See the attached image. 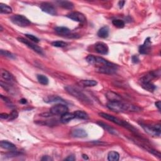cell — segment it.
Instances as JSON below:
<instances>
[{"instance_id":"1","label":"cell","mask_w":161,"mask_h":161,"mask_svg":"<svg viewBox=\"0 0 161 161\" xmlns=\"http://www.w3.org/2000/svg\"><path fill=\"white\" fill-rule=\"evenodd\" d=\"M107 107L111 111L116 113L122 112H140L142 109L138 106L130 104V103H124L122 101H110L107 104Z\"/></svg>"},{"instance_id":"2","label":"cell","mask_w":161,"mask_h":161,"mask_svg":"<svg viewBox=\"0 0 161 161\" xmlns=\"http://www.w3.org/2000/svg\"><path fill=\"white\" fill-rule=\"evenodd\" d=\"M65 89L69 94H71L74 98H77L80 101L85 103V104H92L91 100L85 94L81 92L80 90L77 89L76 88H74L71 86H68L65 88Z\"/></svg>"},{"instance_id":"3","label":"cell","mask_w":161,"mask_h":161,"mask_svg":"<svg viewBox=\"0 0 161 161\" xmlns=\"http://www.w3.org/2000/svg\"><path fill=\"white\" fill-rule=\"evenodd\" d=\"M99 115H100L101 117L105 118L106 120H108L111 121V122L115 123V124L123 127L125 128H127V129L130 130L131 131H135V129L131 125H130L129 123H127V122L123 121L120 119H119L114 116H112V115L107 114L105 113H99Z\"/></svg>"},{"instance_id":"4","label":"cell","mask_w":161,"mask_h":161,"mask_svg":"<svg viewBox=\"0 0 161 161\" xmlns=\"http://www.w3.org/2000/svg\"><path fill=\"white\" fill-rule=\"evenodd\" d=\"M10 20L14 24L21 27H27L28 25H30L31 23L29 20L25 16L22 15H15L12 16Z\"/></svg>"},{"instance_id":"5","label":"cell","mask_w":161,"mask_h":161,"mask_svg":"<svg viewBox=\"0 0 161 161\" xmlns=\"http://www.w3.org/2000/svg\"><path fill=\"white\" fill-rule=\"evenodd\" d=\"M67 112H68L67 106L63 103L52 106L50 110V113L53 115H63Z\"/></svg>"},{"instance_id":"6","label":"cell","mask_w":161,"mask_h":161,"mask_svg":"<svg viewBox=\"0 0 161 161\" xmlns=\"http://www.w3.org/2000/svg\"><path fill=\"white\" fill-rule=\"evenodd\" d=\"M142 127L144 130L149 135H151L152 136H157V137H160V125H156L154 126L142 125Z\"/></svg>"},{"instance_id":"7","label":"cell","mask_w":161,"mask_h":161,"mask_svg":"<svg viewBox=\"0 0 161 161\" xmlns=\"http://www.w3.org/2000/svg\"><path fill=\"white\" fill-rule=\"evenodd\" d=\"M18 41H20V42L25 44V45H27L28 47L30 48L31 49H32L33 51H35L37 53H39V54L42 55V56L44 54L42 49L39 46H38V45H37L36 44L30 42V41H28L27 39H25L22 38V37H19V38H18Z\"/></svg>"},{"instance_id":"8","label":"cell","mask_w":161,"mask_h":161,"mask_svg":"<svg viewBox=\"0 0 161 161\" xmlns=\"http://www.w3.org/2000/svg\"><path fill=\"white\" fill-rule=\"evenodd\" d=\"M67 17L73 20V21L80 23H84L86 21V18L84 15L77 11L72 12V13L68 14Z\"/></svg>"},{"instance_id":"9","label":"cell","mask_w":161,"mask_h":161,"mask_svg":"<svg viewBox=\"0 0 161 161\" xmlns=\"http://www.w3.org/2000/svg\"><path fill=\"white\" fill-rule=\"evenodd\" d=\"M40 9L44 12L51 15H56L57 13L56 8L49 3H42L40 5Z\"/></svg>"},{"instance_id":"10","label":"cell","mask_w":161,"mask_h":161,"mask_svg":"<svg viewBox=\"0 0 161 161\" xmlns=\"http://www.w3.org/2000/svg\"><path fill=\"white\" fill-rule=\"evenodd\" d=\"M151 41L149 37H148L147 39L144 42L143 44L140 45L139 47V52L141 54H148L151 51Z\"/></svg>"},{"instance_id":"11","label":"cell","mask_w":161,"mask_h":161,"mask_svg":"<svg viewBox=\"0 0 161 161\" xmlns=\"http://www.w3.org/2000/svg\"><path fill=\"white\" fill-rule=\"evenodd\" d=\"M96 51L102 55H106L108 53L109 49L108 45L103 42H98L95 45Z\"/></svg>"},{"instance_id":"12","label":"cell","mask_w":161,"mask_h":161,"mask_svg":"<svg viewBox=\"0 0 161 161\" xmlns=\"http://www.w3.org/2000/svg\"><path fill=\"white\" fill-rule=\"evenodd\" d=\"M117 70V68L115 67H109V66H105V65H102L100 66V67H98L97 71L100 73L103 74H112L115 72H116Z\"/></svg>"},{"instance_id":"13","label":"cell","mask_w":161,"mask_h":161,"mask_svg":"<svg viewBox=\"0 0 161 161\" xmlns=\"http://www.w3.org/2000/svg\"><path fill=\"white\" fill-rule=\"evenodd\" d=\"M105 96L110 101H118L122 100V97L119 94L113 91H108L106 93Z\"/></svg>"},{"instance_id":"14","label":"cell","mask_w":161,"mask_h":161,"mask_svg":"<svg viewBox=\"0 0 161 161\" xmlns=\"http://www.w3.org/2000/svg\"><path fill=\"white\" fill-rule=\"evenodd\" d=\"M71 135L72 137L76 138H84L88 136L87 132L82 129H77L74 130L72 131Z\"/></svg>"},{"instance_id":"15","label":"cell","mask_w":161,"mask_h":161,"mask_svg":"<svg viewBox=\"0 0 161 161\" xmlns=\"http://www.w3.org/2000/svg\"><path fill=\"white\" fill-rule=\"evenodd\" d=\"M44 101L50 103H66V101L64 100L63 98L58 96H49L44 99Z\"/></svg>"},{"instance_id":"16","label":"cell","mask_w":161,"mask_h":161,"mask_svg":"<svg viewBox=\"0 0 161 161\" xmlns=\"http://www.w3.org/2000/svg\"><path fill=\"white\" fill-rule=\"evenodd\" d=\"M55 31L57 34L61 36H68L71 34V30L68 28L64 27H58L55 28Z\"/></svg>"},{"instance_id":"17","label":"cell","mask_w":161,"mask_h":161,"mask_svg":"<svg viewBox=\"0 0 161 161\" xmlns=\"http://www.w3.org/2000/svg\"><path fill=\"white\" fill-rule=\"evenodd\" d=\"M0 146L1 148H5V149L10 150L12 151H14L16 149L15 145L10 142L6 141V140H1L0 142Z\"/></svg>"},{"instance_id":"18","label":"cell","mask_w":161,"mask_h":161,"mask_svg":"<svg viewBox=\"0 0 161 161\" xmlns=\"http://www.w3.org/2000/svg\"><path fill=\"white\" fill-rule=\"evenodd\" d=\"M75 118H76L75 115H74V113L67 112V113L63 114V115H61L60 122L63 123H67Z\"/></svg>"},{"instance_id":"19","label":"cell","mask_w":161,"mask_h":161,"mask_svg":"<svg viewBox=\"0 0 161 161\" xmlns=\"http://www.w3.org/2000/svg\"><path fill=\"white\" fill-rule=\"evenodd\" d=\"M1 76L3 79L8 81H13L14 80L13 76L10 72L5 69L1 70Z\"/></svg>"},{"instance_id":"20","label":"cell","mask_w":161,"mask_h":161,"mask_svg":"<svg viewBox=\"0 0 161 161\" xmlns=\"http://www.w3.org/2000/svg\"><path fill=\"white\" fill-rule=\"evenodd\" d=\"M98 35L102 39H106L109 35V28L108 27H103L98 32Z\"/></svg>"},{"instance_id":"21","label":"cell","mask_w":161,"mask_h":161,"mask_svg":"<svg viewBox=\"0 0 161 161\" xmlns=\"http://www.w3.org/2000/svg\"><path fill=\"white\" fill-rule=\"evenodd\" d=\"M79 84L84 87H93L97 85L98 82L94 80H81L79 81Z\"/></svg>"},{"instance_id":"22","label":"cell","mask_w":161,"mask_h":161,"mask_svg":"<svg viewBox=\"0 0 161 161\" xmlns=\"http://www.w3.org/2000/svg\"><path fill=\"white\" fill-rule=\"evenodd\" d=\"M57 3H58V5L63 7V8H65V9H68V10H72L74 8V4L71 2V1H57Z\"/></svg>"},{"instance_id":"23","label":"cell","mask_w":161,"mask_h":161,"mask_svg":"<svg viewBox=\"0 0 161 161\" xmlns=\"http://www.w3.org/2000/svg\"><path fill=\"white\" fill-rule=\"evenodd\" d=\"M74 115H75V117L78 119L88 120L89 118L88 115L83 111L77 110V111H76L74 113Z\"/></svg>"},{"instance_id":"24","label":"cell","mask_w":161,"mask_h":161,"mask_svg":"<svg viewBox=\"0 0 161 161\" xmlns=\"http://www.w3.org/2000/svg\"><path fill=\"white\" fill-rule=\"evenodd\" d=\"M142 86L144 89H146L149 92H154L156 89L155 86L154 84L151 83L150 82H143V83H142Z\"/></svg>"},{"instance_id":"25","label":"cell","mask_w":161,"mask_h":161,"mask_svg":"<svg viewBox=\"0 0 161 161\" xmlns=\"http://www.w3.org/2000/svg\"><path fill=\"white\" fill-rule=\"evenodd\" d=\"M0 11L1 13L10 14L12 13V8L5 4L0 3Z\"/></svg>"},{"instance_id":"26","label":"cell","mask_w":161,"mask_h":161,"mask_svg":"<svg viewBox=\"0 0 161 161\" xmlns=\"http://www.w3.org/2000/svg\"><path fill=\"white\" fill-rule=\"evenodd\" d=\"M98 124L100 125L101 127H103V129H105L106 131H108L109 133H110L111 134H115V135L117 134V132L116 130H115L113 128L111 127L110 126L105 124V123H102V122H98Z\"/></svg>"},{"instance_id":"27","label":"cell","mask_w":161,"mask_h":161,"mask_svg":"<svg viewBox=\"0 0 161 161\" xmlns=\"http://www.w3.org/2000/svg\"><path fill=\"white\" fill-rule=\"evenodd\" d=\"M120 159V154L117 152L111 151L108 154V160L110 161H118Z\"/></svg>"},{"instance_id":"28","label":"cell","mask_w":161,"mask_h":161,"mask_svg":"<svg viewBox=\"0 0 161 161\" xmlns=\"http://www.w3.org/2000/svg\"><path fill=\"white\" fill-rule=\"evenodd\" d=\"M37 78L41 84L47 85L49 84V79L47 76L42 75V74H39V75H37Z\"/></svg>"},{"instance_id":"29","label":"cell","mask_w":161,"mask_h":161,"mask_svg":"<svg viewBox=\"0 0 161 161\" xmlns=\"http://www.w3.org/2000/svg\"><path fill=\"white\" fill-rule=\"evenodd\" d=\"M112 23L115 27L118 28H122L125 27V22L122 20L115 19L112 21Z\"/></svg>"},{"instance_id":"30","label":"cell","mask_w":161,"mask_h":161,"mask_svg":"<svg viewBox=\"0 0 161 161\" xmlns=\"http://www.w3.org/2000/svg\"><path fill=\"white\" fill-rule=\"evenodd\" d=\"M0 53H1V55L4 56V57H6L8 58H10L11 59H15L16 57L13 54V53H12L11 52L8 51H5V50H1L0 51Z\"/></svg>"},{"instance_id":"31","label":"cell","mask_w":161,"mask_h":161,"mask_svg":"<svg viewBox=\"0 0 161 161\" xmlns=\"http://www.w3.org/2000/svg\"><path fill=\"white\" fill-rule=\"evenodd\" d=\"M86 61L91 65H96V57L93 55L88 56L86 59Z\"/></svg>"},{"instance_id":"32","label":"cell","mask_w":161,"mask_h":161,"mask_svg":"<svg viewBox=\"0 0 161 161\" xmlns=\"http://www.w3.org/2000/svg\"><path fill=\"white\" fill-rule=\"evenodd\" d=\"M52 45L53 47H64L67 45V44L63 41H55V42H52Z\"/></svg>"},{"instance_id":"33","label":"cell","mask_w":161,"mask_h":161,"mask_svg":"<svg viewBox=\"0 0 161 161\" xmlns=\"http://www.w3.org/2000/svg\"><path fill=\"white\" fill-rule=\"evenodd\" d=\"M18 117V112L16 110H13L9 115V118H8V120L11 121L14 120L16 118H17Z\"/></svg>"},{"instance_id":"34","label":"cell","mask_w":161,"mask_h":161,"mask_svg":"<svg viewBox=\"0 0 161 161\" xmlns=\"http://www.w3.org/2000/svg\"><path fill=\"white\" fill-rule=\"evenodd\" d=\"M25 36L27 37L28 39H30V40L33 41L34 42H35V43H39V39L34 35H30V34H26Z\"/></svg>"},{"instance_id":"35","label":"cell","mask_w":161,"mask_h":161,"mask_svg":"<svg viewBox=\"0 0 161 161\" xmlns=\"http://www.w3.org/2000/svg\"><path fill=\"white\" fill-rule=\"evenodd\" d=\"M131 60H132V62H133L134 63H139V61H140L139 57L137 56H132Z\"/></svg>"},{"instance_id":"36","label":"cell","mask_w":161,"mask_h":161,"mask_svg":"<svg viewBox=\"0 0 161 161\" xmlns=\"http://www.w3.org/2000/svg\"><path fill=\"white\" fill-rule=\"evenodd\" d=\"M0 118L3 120H7L9 118V115H8L7 113H3L0 114Z\"/></svg>"},{"instance_id":"37","label":"cell","mask_w":161,"mask_h":161,"mask_svg":"<svg viewBox=\"0 0 161 161\" xmlns=\"http://www.w3.org/2000/svg\"><path fill=\"white\" fill-rule=\"evenodd\" d=\"M41 160H43V161H51V160H52V159L51 157L50 156L45 155V156H44L42 158Z\"/></svg>"},{"instance_id":"38","label":"cell","mask_w":161,"mask_h":161,"mask_svg":"<svg viewBox=\"0 0 161 161\" xmlns=\"http://www.w3.org/2000/svg\"><path fill=\"white\" fill-rule=\"evenodd\" d=\"M75 160H76V158L74 155H69L67 158L65 159V160H68V161H74Z\"/></svg>"},{"instance_id":"39","label":"cell","mask_w":161,"mask_h":161,"mask_svg":"<svg viewBox=\"0 0 161 161\" xmlns=\"http://www.w3.org/2000/svg\"><path fill=\"white\" fill-rule=\"evenodd\" d=\"M125 3V1H120L118 2V6H119V8H122L123 7V6H124Z\"/></svg>"},{"instance_id":"40","label":"cell","mask_w":161,"mask_h":161,"mask_svg":"<svg viewBox=\"0 0 161 161\" xmlns=\"http://www.w3.org/2000/svg\"><path fill=\"white\" fill-rule=\"evenodd\" d=\"M1 98L3 100H4V101H5L6 103H11V101H10V100H9V99L5 97V96H3V95H1Z\"/></svg>"},{"instance_id":"41","label":"cell","mask_w":161,"mask_h":161,"mask_svg":"<svg viewBox=\"0 0 161 161\" xmlns=\"http://www.w3.org/2000/svg\"><path fill=\"white\" fill-rule=\"evenodd\" d=\"M155 106H156L157 108H158V110L160 111V106H161L160 101H157V102L155 103Z\"/></svg>"},{"instance_id":"42","label":"cell","mask_w":161,"mask_h":161,"mask_svg":"<svg viewBox=\"0 0 161 161\" xmlns=\"http://www.w3.org/2000/svg\"><path fill=\"white\" fill-rule=\"evenodd\" d=\"M20 103H22V104L24 105V104H26V103H27V101L26 99L23 98V99H22V100H20Z\"/></svg>"},{"instance_id":"43","label":"cell","mask_w":161,"mask_h":161,"mask_svg":"<svg viewBox=\"0 0 161 161\" xmlns=\"http://www.w3.org/2000/svg\"><path fill=\"white\" fill-rule=\"evenodd\" d=\"M82 158H83L84 160H88V157L87 155L83 154V155H82Z\"/></svg>"},{"instance_id":"44","label":"cell","mask_w":161,"mask_h":161,"mask_svg":"<svg viewBox=\"0 0 161 161\" xmlns=\"http://www.w3.org/2000/svg\"><path fill=\"white\" fill-rule=\"evenodd\" d=\"M0 30L3 31V27H2V25H0Z\"/></svg>"}]
</instances>
